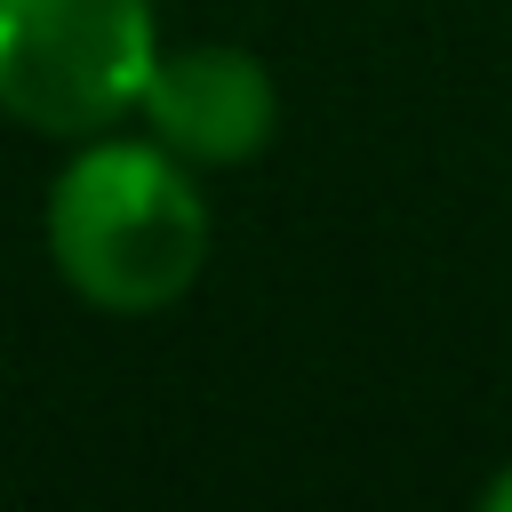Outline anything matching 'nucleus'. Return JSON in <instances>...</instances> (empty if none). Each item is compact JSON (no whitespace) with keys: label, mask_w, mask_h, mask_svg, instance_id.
I'll return each mask as SVG.
<instances>
[{"label":"nucleus","mask_w":512,"mask_h":512,"mask_svg":"<svg viewBox=\"0 0 512 512\" xmlns=\"http://www.w3.org/2000/svg\"><path fill=\"white\" fill-rule=\"evenodd\" d=\"M56 280L112 320H152L184 304L216 248V208L200 168L152 136H80L40 208Z\"/></svg>","instance_id":"1"},{"label":"nucleus","mask_w":512,"mask_h":512,"mask_svg":"<svg viewBox=\"0 0 512 512\" xmlns=\"http://www.w3.org/2000/svg\"><path fill=\"white\" fill-rule=\"evenodd\" d=\"M160 48L152 0H0V112L48 144L128 128Z\"/></svg>","instance_id":"2"},{"label":"nucleus","mask_w":512,"mask_h":512,"mask_svg":"<svg viewBox=\"0 0 512 512\" xmlns=\"http://www.w3.org/2000/svg\"><path fill=\"white\" fill-rule=\"evenodd\" d=\"M136 128L192 168H248L280 136V80L240 40H168L136 96Z\"/></svg>","instance_id":"3"},{"label":"nucleus","mask_w":512,"mask_h":512,"mask_svg":"<svg viewBox=\"0 0 512 512\" xmlns=\"http://www.w3.org/2000/svg\"><path fill=\"white\" fill-rule=\"evenodd\" d=\"M480 504H488V512H512V464H504V472L480 488Z\"/></svg>","instance_id":"4"}]
</instances>
